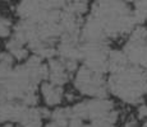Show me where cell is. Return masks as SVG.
I'll return each mask as SVG.
<instances>
[{
	"label": "cell",
	"mask_w": 147,
	"mask_h": 127,
	"mask_svg": "<svg viewBox=\"0 0 147 127\" xmlns=\"http://www.w3.org/2000/svg\"><path fill=\"white\" fill-rule=\"evenodd\" d=\"M42 95L45 98V102H46L47 106H58L59 103L61 102V98H63V89L61 86L55 85L53 83H46L42 84V88H41Z\"/></svg>",
	"instance_id": "cell-1"
},
{
	"label": "cell",
	"mask_w": 147,
	"mask_h": 127,
	"mask_svg": "<svg viewBox=\"0 0 147 127\" xmlns=\"http://www.w3.org/2000/svg\"><path fill=\"white\" fill-rule=\"evenodd\" d=\"M137 117L140 120H147V106L146 104H140L137 107Z\"/></svg>",
	"instance_id": "cell-2"
}]
</instances>
